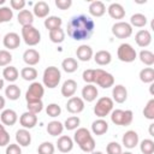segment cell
I'll use <instances>...</instances> for the list:
<instances>
[{"mask_svg":"<svg viewBox=\"0 0 154 154\" xmlns=\"http://www.w3.org/2000/svg\"><path fill=\"white\" fill-rule=\"evenodd\" d=\"M97 94H99V91H97V89L94 84H87L82 89L83 101H87V102H93L97 97Z\"/></svg>","mask_w":154,"mask_h":154,"instance_id":"22","label":"cell"},{"mask_svg":"<svg viewBox=\"0 0 154 154\" xmlns=\"http://www.w3.org/2000/svg\"><path fill=\"white\" fill-rule=\"evenodd\" d=\"M49 40L53 43H61L65 40V31L61 28L51 30L49 31Z\"/></svg>","mask_w":154,"mask_h":154,"instance_id":"37","label":"cell"},{"mask_svg":"<svg viewBox=\"0 0 154 154\" xmlns=\"http://www.w3.org/2000/svg\"><path fill=\"white\" fill-rule=\"evenodd\" d=\"M54 150H55V147L52 142H42L38 148H37V153L38 154H54Z\"/></svg>","mask_w":154,"mask_h":154,"instance_id":"41","label":"cell"},{"mask_svg":"<svg viewBox=\"0 0 154 154\" xmlns=\"http://www.w3.org/2000/svg\"><path fill=\"white\" fill-rule=\"evenodd\" d=\"M94 83H96L99 87L107 89L109 87H113L114 84V77L113 75H111L109 72L102 70V69H96L95 70V81Z\"/></svg>","mask_w":154,"mask_h":154,"instance_id":"7","label":"cell"},{"mask_svg":"<svg viewBox=\"0 0 154 154\" xmlns=\"http://www.w3.org/2000/svg\"><path fill=\"white\" fill-rule=\"evenodd\" d=\"M76 55L81 61H89L93 58V49L88 45H81L76 51Z\"/></svg>","mask_w":154,"mask_h":154,"instance_id":"25","label":"cell"},{"mask_svg":"<svg viewBox=\"0 0 154 154\" xmlns=\"http://www.w3.org/2000/svg\"><path fill=\"white\" fill-rule=\"evenodd\" d=\"M61 67H63V70L65 72L72 73V72H75L78 69V63H77V60L75 58H66V59L63 60Z\"/></svg>","mask_w":154,"mask_h":154,"instance_id":"33","label":"cell"},{"mask_svg":"<svg viewBox=\"0 0 154 154\" xmlns=\"http://www.w3.org/2000/svg\"><path fill=\"white\" fill-rule=\"evenodd\" d=\"M122 154H134V153H131V152H125V153H123V152H122Z\"/></svg>","mask_w":154,"mask_h":154,"instance_id":"59","label":"cell"},{"mask_svg":"<svg viewBox=\"0 0 154 154\" xmlns=\"http://www.w3.org/2000/svg\"><path fill=\"white\" fill-rule=\"evenodd\" d=\"M135 41L137 43V46L144 48V47H148L150 43H152V34L146 30V29H142L140 31L136 32L135 35Z\"/></svg>","mask_w":154,"mask_h":154,"instance_id":"11","label":"cell"},{"mask_svg":"<svg viewBox=\"0 0 154 154\" xmlns=\"http://www.w3.org/2000/svg\"><path fill=\"white\" fill-rule=\"evenodd\" d=\"M79 123H81V120H79V118L77 116L69 117L65 120V123H64V129H66V130H75V129H77L79 126Z\"/></svg>","mask_w":154,"mask_h":154,"instance_id":"43","label":"cell"},{"mask_svg":"<svg viewBox=\"0 0 154 154\" xmlns=\"http://www.w3.org/2000/svg\"><path fill=\"white\" fill-rule=\"evenodd\" d=\"M22 38L28 46H36L41 41V34L34 25H26L22 28Z\"/></svg>","mask_w":154,"mask_h":154,"instance_id":"4","label":"cell"},{"mask_svg":"<svg viewBox=\"0 0 154 154\" xmlns=\"http://www.w3.org/2000/svg\"><path fill=\"white\" fill-rule=\"evenodd\" d=\"M94 60H95V63L97 65H101V66L108 65L111 63V60H112V55H111V53L108 51H103L102 49V51H99V52L95 53Z\"/></svg>","mask_w":154,"mask_h":154,"instance_id":"29","label":"cell"},{"mask_svg":"<svg viewBox=\"0 0 154 154\" xmlns=\"http://www.w3.org/2000/svg\"><path fill=\"white\" fill-rule=\"evenodd\" d=\"M2 4H5V0H0V5H2Z\"/></svg>","mask_w":154,"mask_h":154,"instance_id":"60","label":"cell"},{"mask_svg":"<svg viewBox=\"0 0 154 154\" xmlns=\"http://www.w3.org/2000/svg\"><path fill=\"white\" fill-rule=\"evenodd\" d=\"M67 35L75 41L88 40L95 29V22L87 14L73 16L67 23Z\"/></svg>","mask_w":154,"mask_h":154,"instance_id":"1","label":"cell"},{"mask_svg":"<svg viewBox=\"0 0 154 154\" xmlns=\"http://www.w3.org/2000/svg\"><path fill=\"white\" fill-rule=\"evenodd\" d=\"M10 5H11V8L12 10H24L26 2L24 0H11L10 1Z\"/></svg>","mask_w":154,"mask_h":154,"instance_id":"53","label":"cell"},{"mask_svg":"<svg viewBox=\"0 0 154 154\" xmlns=\"http://www.w3.org/2000/svg\"><path fill=\"white\" fill-rule=\"evenodd\" d=\"M113 109V100L108 96L100 97L96 101V105L94 106V113L99 118H103L107 114H109Z\"/></svg>","mask_w":154,"mask_h":154,"instance_id":"5","label":"cell"},{"mask_svg":"<svg viewBox=\"0 0 154 154\" xmlns=\"http://www.w3.org/2000/svg\"><path fill=\"white\" fill-rule=\"evenodd\" d=\"M79 148H81L83 152H85V153H91V152H94V149H95V141H94V138H93V137L89 138L88 141H85L84 143H82V144L79 146Z\"/></svg>","mask_w":154,"mask_h":154,"instance_id":"51","label":"cell"},{"mask_svg":"<svg viewBox=\"0 0 154 154\" xmlns=\"http://www.w3.org/2000/svg\"><path fill=\"white\" fill-rule=\"evenodd\" d=\"M149 135L150 136H154V124H150L149 125Z\"/></svg>","mask_w":154,"mask_h":154,"instance_id":"56","label":"cell"},{"mask_svg":"<svg viewBox=\"0 0 154 154\" xmlns=\"http://www.w3.org/2000/svg\"><path fill=\"white\" fill-rule=\"evenodd\" d=\"M143 116L149 119V120H153L154 119V99H150L147 105L144 106L143 108Z\"/></svg>","mask_w":154,"mask_h":154,"instance_id":"44","label":"cell"},{"mask_svg":"<svg viewBox=\"0 0 154 154\" xmlns=\"http://www.w3.org/2000/svg\"><path fill=\"white\" fill-rule=\"evenodd\" d=\"M19 123L23 126V129H32L37 123V116L31 113V112H29V111H26L20 116Z\"/></svg>","mask_w":154,"mask_h":154,"instance_id":"14","label":"cell"},{"mask_svg":"<svg viewBox=\"0 0 154 154\" xmlns=\"http://www.w3.org/2000/svg\"><path fill=\"white\" fill-rule=\"evenodd\" d=\"M93 136L90 135V131L88 130V129H85V128H78L77 130H76V132H75V135H73V141L78 144V146H81L82 143H84L85 141H88L89 138H91Z\"/></svg>","mask_w":154,"mask_h":154,"instance_id":"27","label":"cell"},{"mask_svg":"<svg viewBox=\"0 0 154 154\" xmlns=\"http://www.w3.org/2000/svg\"><path fill=\"white\" fill-rule=\"evenodd\" d=\"M90 154H103L102 152H91Z\"/></svg>","mask_w":154,"mask_h":154,"instance_id":"58","label":"cell"},{"mask_svg":"<svg viewBox=\"0 0 154 154\" xmlns=\"http://www.w3.org/2000/svg\"><path fill=\"white\" fill-rule=\"evenodd\" d=\"M66 109H67V112L73 113V114L81 113L84 109V101H83V99L78 97V96L70 97L67 100V102H66Z\"/></svg>","mask_w":154,"mask_h":154,"instance_id":"10","label":"cell"},{"mask_svg":"<svg viewBox=\"0 0 154 154\" xmlns=\"http://www.w3.org/2000/svg\"><path fill=\"white\" fill-rule=\"evenodd\" d=\"M57 148L59 152L61 153H69L72 150L73 148V141L70 136H66V135H63L58 138L57 141Z\"/></svg>","mask_w":154,"mask_h":154,"instance_id":"16","label":"cell"},{"mask_svg":"<svg viewBox=\"0 0 154 154\" xmlns=\"http://www.w3.org/2000/svg\"><path fill=\"white\" fill-rule=\"evenodd\" d=\"M4 107H5V99H4V96L0 95V109H2Z\"/></svg>","mask_w":154,"mask_h":154,"instance_id":"55","label":"cell"},{"mask_svg":"<svg viewBox=\"0 0 154 154\" xmlns=\"http://www.w3.org/2000/svg\"><path fill=\"white\" fill-rule=\"evenodd\" d=\"M5 95L7 99L14 101V100H18L19 96H20V89L17 84H10L8 87H6L5 89Z\"/></svg>","mask_w":154,"mask_h":154,"instance_id":"35","label":"cell"},{"mask_svg":"<svg viewBox=\"0 0 154 154\" xmlns=\"http://www.w3.org/2000/svg\"><path fill=\"white\" fill-rule=\"evenodd\" d=\"M23 60L26 65L34 66L40 61V53L34 48H29L23 53Z\"/></svg>","mask_w":154,"mask_h":154,"instance_id":"19","label":"cell"},{"mask_svg":"<svg viewBox=\"0 0 154 154\" xmlns=\"http://www.w3.org/2000/svg\"><path fill=\"white\" fill-rule=\"evenodd\" d=\"M72 5V0H55V6L59 10H67Z\"/></svg>","mask_w":154,"mask_h":154,"instance_id":"54","label":"cell"},{"mask_svg":"<svg viewBox=\"0 0 154 154\" xmlns=\"http://www.w3.org/2000/svg\"><path fill=\"white\" fill-rule=\"evenodd\" d=\"M49 5L46 1H37L34 5L32 8V14L38 17V18H47L49 13Z\"/></svg>","mask_w":154,"mask_h":154,"instance_id":"18","label":"cell"},{"mask_svg":"<svg viewBox=\"0 0 154 154\" xmlns=\"http://www.w3.org/2000/svg\"><path fill=\"white\" fill-rule=\"evenodd\" d=\"M112 96H113V101H116L117 103H123L128 99V90L124 85L117 84L116 87H113Z\"/></svg>","mask_w":154,"mask_h":154,"instance_id":"17","label":"cell"},{"mask_svg":"<svg viewBox=\"0 0 154 154\" xmlns=\"http://www.w3.org/2000/svg\"><path fill=\"white\" fill-rule=\"evenodd\" d=\"M45 95V88L41 83L38 82H32L26 93H25V100L26 102H32V101H38L42 100V96Z\"/></svg>","mask_w":154,"mask_h":154,"instance_id":"8","label":"cell"},{"mask_svg":"<svg viewBox=\"0 0 154 154\" xmlns=\"http://www.w3.org/2000/svg\"><path fill=\"white\" fill-rule=\"evenodd\" d=\"M122 142L123 144L129 148V149H132L135 148L137 144H138V135L135 130H129L126 131L124 135H123V138H122Z\"/></svg>","mask_w":154,"mask_h":154,"instance_id":"15","label":"cell"},{"mask_svg":"<svg viewBox=\"0 0 154 154\" xmlns=\"http://www.w3.org/2000/svg\"><path fill=\"white\" fill-rule=\"evenodd\" d=\"M12 18H13V11L10 7L7 6L0 7V23L10 22Z\"/></svg>","mask_w":154,"mask_h":154,"instance_id":"42","label":"cell"},{"mask_svg":"<svg viewBox=\"0 0 154 154\" xmlns=\"http://www.w3.org/2000/svg\"><path fill=\"white\" fill-rule=\"evenodd\" d=\"M60 79H61V73H60V71H59L58 67H55V66H48L43 71L42 82H43L45 87H47L49 89H53V88L58 87Z\"/></svg>","mask_w":154,"mask_h":154,"instance_id":"2","label":"cell"},{"mask_svg":"<svg viewBox=\"0 0 154 154\" xmlns=\"http://www.w3.org/2000/svg\"><path fill=\"white\" fill-rule=\"evenodd\" d=\"M117 57L123 63H132L136 59L137 53H136L135 48L131 45H129V43H122L118 47Z\"/></svg>","mask_w":154,"mask_h":154,"instance_id":"6","label":"cell"},{"mask_svg":"<svg viewBox=\"0 0 154 154\" xmlns=\"http://www.w3.org/2000/svg\"><path fill=\"white\" fill-rule=\"evenodd\" d=\"M20 76L24 81H34L37 77V70L34 67H23L20 71Z\"/></svg>","mask_w":154,"mask_h":154,"instance_id":"39","label":"cell"},{"mask_svg":"<svg viewBox=\"0 0 154 154\" xmlns=\"http://www.w3.org/2000/svg\"><path fill=\"white\" fill-rule=\"evenodd\" d=\"M17 18H18V23H19L22 26L32 25L34 14H32V12H30L29 10H22V11H19Z\"/></svg>","mask_w":154,"mask_h":154,"instance_id":"28","label":"cell"},{"mask_svg":"<svg viewBox=\"0 0 154 154\" xmlns=\"http://www.w3.org/2000/svg\"><path fill=\"white\" fill-rule=\"evenodd\" d=\"M112 34L118 38H128L132 35V26L126 22H117L112 25Z\"/></svg>","mask_w":154,"mask_h":154,"instance_id":"9","label":"cell"},{"mask_svg":"<svg viewBox=\"0 0 154 154\" xmlns=\"http://www.w3.org/2000/svg\"><path fill=\"white\" fill-rule=\"evenodd\" d=\"M18 76H19V72H18L17 67L11 66V65L6 66V67L4 69V71H2V77H4L6 81H8V82H14V81H17Z\"/></svg>","mask_w":154,"mask_h":154,"instance_id":"32","label":"cell"},{"mask_svg":"<svg viewBox=\"0 0 154 154\" xmlns=\"http://www.w3.org/2000/svg\"><path fill=\"white\" fill-rule=\"evenodd\" d=\"M6 154H22L20 146L17 143H10L6 147Z\"/></svg>","mask_w":154,"mask_h":154,"instance_id":"52","label":"cell"},{"mask_svg":"<svg viewBox=\"0 0 154 154\" xmlns=\"http://www.w3.org/2000/svg\"><path fill=\"white\" fill-rule=\"evenodd\" d=\"M82 78L85 83L88 84H93L94 81H95V70L93 69H88V70H84L83 73H82Z\"/></svg>","mask_w":154,"mask_h":154,"instance_id":"50","label":"cell"},{"mask_svg":"<svg viewBox=\"0 0 154 154\" xmlns=\"http://www.w3.org/2000/svg\"><path fill=\"white\" fill-rule=\"evenodd\" d=\"M77 90V82L75 79H66L61 85V95L65 97H72Z\"/></svg>","mask_w":154,"mask_h":154,"instance_id":"20","label":"cell"},{"mask_svg":"<svg viewBox=\"0 0 154 154\" xmlns=\"http://www.w3.org/2000/svg\"><path fill=\"white\" fill-rule=\"evenodd\" d=\"M138 57H140V60L147 66H152L154 64V54L148 49H142Z\"/></svg>","mask_w":154,"mask_h":154,"instance_id":"38","label":"cell"},{"mask_svg":"<svg viewBox=\"0 0 154 154\" xmlns=\"http://www.w3.org/2000/svg\"><path fill=\"white\" fill-rule=\"evenodd\" d=\"M106 12V6L102 1L100 0H95V1H91L90 5H89V13L93 16V17H102Z\"/></svg>","mask_w":154,"mask_h":154,"instance_id":"24","label":"cell"},{"mask_svg":"<svg viewBox=\"0 0 154 154\" xmlns=\"http://www.w3.org/2000/svg\"><path fill=\"white\" fill-rule=\"evenodd\" d=\"M43 24H45V28L51 31V30L61 28L63 20H61V18L58 17V16H48V17L45 19V23H43Z\"/></svg>","mask_w":154,"mask_h":154,"instance_id":"30","label":"cell"},{"mask_svg":"<svg viewBox=\"0 0 154 154\" xmlns=\"http://www.w3.org/2000/svg\"><path fill=\"white\" fill-rule=\"evenodd\" d=\"M106 152L107 154H122V146L118 142H109L106 147Z\"/></svg>","mask_w":154,"mask_h":154,"instance_id":"48","label":"cell"},{"mask_svg":"<svg viewBox=\"0 0 154 154\" xmlns=\"http://www.w3.org/2000/svg\"><path fill=\"white\" fill-rule=\"evenodd\" d=\"M0 119H1V123L2 125H7V126H12L17 123L18 120V116L16 113V111L11 109V108H7V109H4L0 114Z\"/></svg>","mask_w":154,"mask_h":154,"instance_id":"13","label":"cell"},{"mask_svg":"<svg viewBox=\"0 0 154 154\" xmlns=\"http://www.w3.org/2000/svg\"><path fill=\"white\" fill-rule=\"evenodd\" d=\"M46 113H47L49 117L55 118V117L60 116L61 108H60V106H59L58 103H49V105L47 106V108H46Z\"/></svg>","mask_w":154,"mask_h":154,"instance_id":"46","label":"cell"},{"mask_svg":"<svg viewBox=\"0 0 154 154\" xmlns=\"http://www.w3.org/2000/svg\"><path fill=\"white\" fill-rule=\"evenodd\" d=\"M11 61H12V54L6 49H1L0 51V66H8Z\"/></svg>","mask_w":154,"mask_h":154,"instance_id":"47","label":"cell"},{"mask_svg":"<svg viewBox=\"0 0 154 154\" xmlns=\"http://www.w3.org/2000/svg\"><path fill=\"white\" fill-rule=\"evenodd\" d=\"M134 119V113L130 109H114L111 113V120L116 125H122V126H128L132 123Z\"/></svg>","mask_w":154,"mask_h":154,"instance_id":"3","label":"cell"},{"mask_svg":"<svg viewBox=\"0 0 154 154\" xmlns=\"http://www.w3.org/2000/svg\"><path fill=\"white\" fill-rule=\"evenodd\" d=\"M140 149L143 154H153L154 153V141L150 138H144L140 144Z\"/></svg>","mask_w":154,"mask_h":154,"instance_id":"40","label":"cell"},{"mask_svg":"<svg viewBox=\"0 0 154 154\" xmlns=\"http://www.w3.org/2000/svg\"><path fill=\"white\" fill-rule=\"evenodd\" d=\"M4 88V79L2 78H0V90Z\"/></svg>","mask_w":154,"mask_h":154,"instance_id":"57","label":"cell"},{"mask_svg":"<svg viewBox=\"0 0 154 154\" xmlns=\"http://www.w3.org/2000/svg\"><path fill=\"white\" fill-rule=\"evenodd\" d=\"M26 107H28V111L34 113V114H37L40 113L42 109H43V102L42 100H38V101H32V102H26Z\"/></svg>","mask_w":154,"mask_h":154,"instance_id":"45","label":"cell"},{"mask_svg":"<svg viewBox=\"0 0 154 154\" xmlns=\"http://www.w3.org/2000/svg\"><path fill=\"white\" fill-rule=\"evenodd\" d=\"M16 141L17 144L22 147H28L31 142V135L28 129H19L16 132Z\"/></svg>","mask_w":154,"mask_h":154,"instance_id":"23","label":"cell"},{"mask_svg":"<svg viewBox=\"0 0 154 154\" xmlns=\"http://www.w3.org/2000/svg\"><path fill=\"white\" fill-rule=\"evenodd\" d=\"M107 12H108L109 17L113 18V19H123L125 17V10H124V7L120 4H118V2L111 4L108 6V8H107Z\"/></svg>","mask_w":154,"mask_h":154,"instance_id":"21","label":"cell"},{"mask_svg":"<svg viewBox=\"0 0 154 154\" xmlns=\"http://www.w3.org/2000/svg\"><path fill=\"white\" fill-rule=\"evenodd\" d=\"M140 79L143 83H153L154 82V69L153 67H144L140 71Z\"/></svg>","mask_w":154,"mask_h":154,"instance_id":"34","label":"cell"},{"mask_svg":"<svg viewBox=\"0 0 154 154\" xmlns=\"http://www.w3.org/2000/svg\"><path fill=\"white\" fill-rule=\"evenodd\" d=\"M131 26H136V28H143L147 24V17L142 13H135L131 16L130 18V23Z\"/></svg>","mask_w":154,"mask_h":154,"instance_id":"36","label":"cell"},{"mask_svg":"<svg viewBox=\"0 0 154 154\" xmlns=\"http://www.w3.org/2000/svg\"><path fill=\"white\" fill-rule=\"evenodd\" d=\"M10 143V135L5 129V125L0 124V147H5Z\"/></svg>","mask_w":154,"mask_h":154,"instance_id":"49","label":"cell"},{"mask_svg":"<svg viewBox=\"0 0 154 154\" xmlns=\"http://www.w3.org/2000/svg\"><path fill=\"white\" fill-rule=\"evenodd\" d=\"M2 43L8 49H16L20 45V37H19V35L17 32H7L4 36Z\"/></svg>","mask_w":154,"mask_h":154,"instance_id":"12","label":"cell"},{"mask_svg":"<svg viewBox=\"0 0 154 154\" xmlns=\"http://www.w3.org/2000/svg\"><path fill=\"white\" fill-rule=\"evenodd\" d=\"M64 131V124H61L58 120H52L47 124V132L51 136H58L61 135Z\"/></svg>","mask_w":154,"mask_h":154,"instance_id":"31","label":"cell"},{"mask_svg":"<svg viewBox=\"0 0 154 154\" xmlns=\"http://www.w3.org/2000/svg\"><path fill=\"white\" fill-rule=\"evenodd\" d=\"M107 130H108V124L102 118H99V119L94 120L93 124H91V131L96 136H101V135L106 134Z\"/></svg>","mask_w":154,"mask_h":154,"instance_id":"26","label":"cell"}]
</instances>
